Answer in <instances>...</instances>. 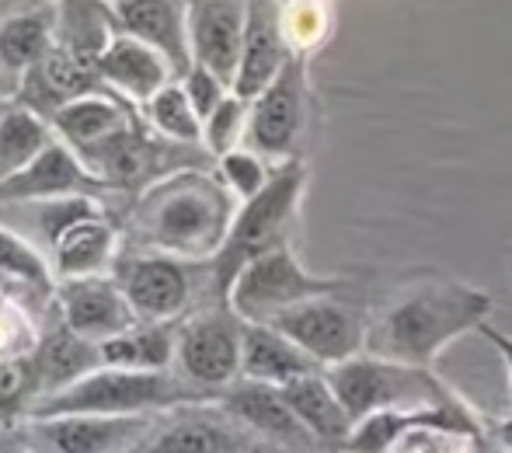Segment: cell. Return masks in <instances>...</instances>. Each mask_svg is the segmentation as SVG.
Wrapping results in <instances>:
<instances>
[{
	"mask_svg": "<svg viewBox=\"0 0 512 453\" xmlns=\"http://www.w3.org/2000/svg\"><path fill=\"white\" fill-rule=\"evenodd\" d=\"M471 453H509V450L502 447L499 440H495V433H492V429H485V433H478V436H474Z\"/></svg>",
	"mask_w": 512,
	"mask_h": 453,
	"instance_id": "40",
	"label": "cell"
},
{
	"mask_svg": "<svg viewBox=\"0 0 512 453\" xmlns=\"http://www.w3.org/2000/svg\"><path fill=\"white\" fill-rule=\"evenodd\" d=\"M4 279H7V276H4V272H0V283H4Z\"/></svg>",
	"mask_w": 512,
	"mask_h": 453,
	"instance_id": "43",
	"label": "cell"
},
{
	"mask_svg": "<svg viewBox=\"0 0 512 453\" xmlns=\"http://www.w3.org/2000/svg\"><path fill=\"white\" fill-rule=\"evenodd\" d=\"M112 14L122 32L157 49L178 77L196 67L189 46V11L178 0H112Z\"/></svg>",
	"mask_w": 512,
	"mask_h": 453,
	"instance_id": "16",
	"label": "cell"
},
{
	"mask_svg": "<svg viewBox=\"0 0 512 453\" xmlns=\"http://www.w3.org/2000/svg\"><path fill=\"white\" fill-rule=\"evenodd\" d=\"M269 325L283 332L293 345H300L321 370L363 356L366 339H370V314L352 300H342V293H328V297H314L307 304L290 307Z\"/></svg>",
	"mask_w": 512,
	"mask_h": 453,
	"instance_id": "7",
	"label": "cell"
},
{
	"mask_svg": "<svg viewBox=\"0 0 512 453\" xmlns=\"http://www.w3.org/2000/svg\"><path fill=\"white\" fill-rule=\"evenodd\" d=\"M7 453H28L25 447H11V450H7Z\"/></svg>",
	"mask_w": 512,
	"mask_h": 453,
	"instance_id": "42",
	"label": "cell"
},
{
	"mask_svg": "<svg viewBox=\"0 0 512 453\" xmlns=\"http://www.w3.org/2000/svg\"><path fill=\"white\" fill-rule=\"evenodd\" d=\"M307 56H293L283 67V74L251 102L248 133L244 147L255 150L265 161L286 164L297 157V143L307 126Z\"/></svg>",
	"mask_w": 512,
	"mask_h": 453,
	"instance_id": "9",
	"label": "cell"
},
{
	"mask_svg": "<svg viewBox=\"0 0 512 453\" xmlns=\"http://www.w3.org/2000/svg\"><path fill=\"white\" fill-rule=\"evenodd\" d=\"M328 32V11L321 0H293L286 7V39L297 56H310Z\"/></svg>",
	"mask_w": 512,
	"mask_h": 453,
	"instance_id": "35",
	"label": "cell"
},
{
	"mask_svg": "<svg viewBox=\"0 0 512 453\" xmlns=\"http://www.w3.org/2000/svg\"><path fill=\"white\" fill-rule=\"evenodd\" d=\"M209 394L192 387L185 377L143 370H119V366H98L95 373L81 377L60 394H46L28 408L25 422L56 419V415H154L161 408L199 405Z\"/></svg>",
	"mask_w": 512,
	"mask_h": 453,
	"instance_id": "4",
	"label": "cell"
},
{
	"mask_svg": "<svg viewBox=\"0 0 512 453\" xmlns=\"http://www.w3.org/2000/svg\"><path fill=\"white\" fill-rule=\"evenodd\" d=\"M105 185L74 147L53 140L28 168L0 178V203H56Z\"/></svg>",
	"mask_w": 512,
	"mask_h": 453,
	"instance_id": "11",
	"label": "cell"
},
{
	"mask_svg": "<svg viewBox=\"0 0 512 453\" xmlns=\"http://www.w3.org/2000/svg\"><path fill=\"white\" fill-rule=\"evenodd\" d=\"M182 88H185V95H189V102H192V109L199 112V119H209L216 109H220L223 102H227L234 91H230V84H223L220 77L213 74V70H206V67H192L189 74L182 77Z\"/></svg>",
	"mask_w": 512,
	"mask_h": 453,
	"instance_id": "36",
	"label": "cell"
},
{
	"mask_svg": "<svg viewBox=\"0 0 512 453\" xmlns=\"http://www.w3.org/2000/svg\"><path fill=\"white\" fill-rule=\"evenodd\" d=\"M248 25V0H189L192 63L213 70L234 91Z\"/></svg>",
	"mask_w": 512,
	"mask_h": 453,
	"instance_id": "12",
	"label": "cell"
},
{
	"mask_svg": "<svg viewBox=\"0 0 512 453\" xmlns=\"http://www.w3.org/2000/svg\"><path fill=\"white\" fill-rule=\"evenodd\" d=\"M56 46L67 53L81 56L88 63H98V56L115 39L108 28L105 0H63L60 7V28H56Z\"/></svg>",
	"mask_w": 512,
	"mask_h": 453,
	"instance_id": "27",
	"label": "cell"
},
{
	"mask_svg": "<svg viewBox=\"0 0 512 453\" xmlns=\"http://www.w3.org/2000/svg\"><path fill=\"white\" fill-rule=\"evenodd\" d=\"M474 436L450 433V429H415L391 453H471Z\"/></svg>",
	"mask_w": 512,
	"mask_h": 453,
	"instance_id": "37",
	"label": "cell"
},
{
	"mask_svg": "<svg viewBox=\"0 0 512 453\" xmlns=\"http://www.w3.org/2000/svg\"><path fill=\"white\" fill-rule=\"evenodd\" d=\"M492 307V293L464 279H418L370 318L366 352L432 370L446 345L471 332L478 335V328L492 318Z\"/></svg>",
	"mask_w": 512,
	"mask_h": 453,
	"instance_id": "1",
	"label": "cell"
},
{
	"mask_svg": "<svg viewBox=\"0 0 512 453\" xmlns=\"http://www.w3.org/2000/svg\"><path fill=\"white\" fill-rule=\"evenodd\" d=\"M488 429H492L495 433V440L502 443V447H506L509 453H512V415H506V419H488Z\"/></svg>",
	"mask_w": 512,
	"mask_h": 453,
	"instance_id": "41",
	"label": "cell"
},
{
	"mask_svg": "<svg viewBox=\"0 0 512 453\" xmlns=\"http://www.w3.org/2000/svg\"><path fill=\"white\" fill-rule=\"evenodd\" d=\"M143 453H272V443L241 426L230 412L182 415L157 433Z\"/></svg>",
	"mask_w": 512,
	"mask_h": 453,
	"instance_id": "19",
	"label": "cell"
},
{
	"mask_svg": "<svg viewBox=\"0 0 512 453\" xmlns=\"http://www.w3.org/2000/svg\"><path fill=\"white\" fill-rule=\"evenodd\" d=\"M244 321L230 307H216L178 328L175 366L192 387L209 398H220L241 380Z\"/></svg>",
	"mask_w": 512,
	"mask_h": 453,
	"instance_id": "8",
	"label": "cell"
},
{
	"mask_svg": "<svg viewBox=\"0 0 512 453\" xmlns=\"http://www.w3.org/2000/svg\"><path fill=\"white\" fill-rule=\"evenodd\" d=\"M272 171L276 168H269L265 157H258L255 150H248V147H237L220 157V182L227 185L230 196H237L241 203L255 199L258 192L269 185Z\"/></svg>",
	"mask_w": 512,
	"mask_h": 453,
	"instance_id": "32",
	"label": "cell"
},
{
	"mask_svg": "<svg viewBox=\"0 0 512 453\" xmlns=\"http://www.w3.org/2000/svg\"><path fill=\"white\" fill-rule=\"evenodd\" d=\"M147 119L161 136H171V140H178V143H203V119L192 109L182 81L168 84L161 95L150 98Z\"/></svg>",
	"mask_w": 512,
	"mask_h": 453,
	"instance_id": "30",
	"label": "cell"
},
{
	"mask_svg": "<svg viewBox=\"0 0 512 453\" xmlns=\"http://www.w3.org/2000/svg\"><path fill=\"white\" fill-rule=\"evenodd\" d=\"M39 398V380H35L32 356L0 359V415H21Z\"/></svg>",
	"mask_w": 512,
	"mask_h": 453,
	"instance_id": "34",
	"label": "cell"
},
{
	"mask_svg": "<svg viewBox=\"0 0 512 453\" xmlns=\"http://www.w3.org/2000/svg\"><path fill=\"white\" fill-rule=\"evenodd\" d=\"M478 335L499 352L502 366H506V377H509V394H512V335L502 332V328H495L492 321H485V325L478 328ZM509 415H512V401H509Z\"/></svg>",
	"mask_w": 512,
	"mask_h": 453,
	"instance_id": "39",
	"label": "cell"
},
{
	"mask_svg": "<svg viewBox=\"0 0 512 453\" xmlns=\"http://www.w3.org/2000/svg\"><path fill=\"white\" fill-rule=\"evenodd\" d=\"M220 405H223V412H230L241 426H248L251 433L262 436L272 447L310 450V453L317 450V443L310 440V433L300 426L297 415H293L290 401L283 398V387L237 380L234 387H227V391L220 394Z\"/></svg>",
	"mask_w": 512,
	"mask_h": 453,
	"instance_id": "15",
	"label": "cell"
},
{
	"mask_svg": "<svg viewBox=\"0 0 512 453\" xmlns=\"http://www.w3.org/2000/svg\"><path fill=\"white\" fill-rule=\"evenodd\" d=\"M335 387V394L342 398L345 412L352 415V422L366 419L377 412H411V408H443L457 405L460 394L453 391L446 380L436 377V370L425 366H408L394 363V359L380 356H363L349 359L342 366L324 370Z\"/></svg>",
	"mask_w": 512,
	"mask_h": 453,
	"instance_id": "5",
	"label": "cell"
},
{
	"mask_svg": "<svg viewBox=\"0 0 512 453\" xmlns=\"http://www.w3.org/2000/svg\"><path fill=\"white\" fill-rule=\"evenodd\" d=\"M283 398L290 401L293 415L300 419V426L310 433V440L317 443L321 453H342L345 443L352 436V415L345 412L342 398L331 387L328 373H310V377H300L293 384L283 387Z\"/></svg>",
	"mask_w": 512,
	"mask_h": 453,
	"instance_id": "20",
	"label": "cell"
},
{
	"mask_svg": "<svg viewBox=\"0 0 512 453\" xmlns=\"http://www.w3.org/2000/svg\"><path fill=\"white\" fill-rule=\"evenodd\" d=\"M53 453H119L150 429V415H56L28 422Z\"/></svg>",
	"mask_w": 512,
	"mask_h": 453,
	"instance_id": "17",
	"label": "cell"
},
{
	"mask_svg": "<svg viewBox=\"0 0 512 453\" xmlns=\"http://www.w3.org/2000/svg\"><path fill=\"white\" fill-rule=\"evenodd\" d=\"M119 286L126 293L129 307L140 321L168 325L189 307L192 279L185 272L182 258L171 255H143L122 269Z\"/></svg>",
	"mask_w": 512,
	"mask_h": 453,
	"instance_id": "14",
	"label": "cell"
},
{
	"mask_svg": "<svg viewBox=\"0 0 512 453\" xmlns=\"http://www.w3.org/2000/svg\"><path fill=\"white\" fill-rule=\"evenodd\" d=\"M342 290H345L342 276H317V272H310L293 255L290 244H283V248L244 265L241 276L234 279V286L227 293V307L244 325H269L272 318H279L290 307Z\"/></svg>",
	"mask_w": 512,
	"mask_h": 453,
	"instance_id": "6",
	"label": "cell"
},
{
	"mask_svg": "<svg viewBox=\"0 0 512 453\" xmlns=\"http://www.w3.org/2000/svg\"><path fill=\"white\" fill-rule=\"evenodd\" d=\"M234 213V196L227 185L199 171L157 182L140 206L147 244L171 258H209V262L227 241Z\"/></svg>",
	"mask_w": 512,
	"mask_h": 453,
	"instance_id": "2",
	"label": "cell"
},
{
	"mask_svg": "<svg viewBox=\"0 0 512 453\" xmlns=\"http://www.w3.org/2000/svg\"><path fill=\"white\" fill-rule=\"evenodd\" d=\"M49 241H53L56 272L63 276V283L67 279L102 276V269L115 255V230L98 213V206H91L81 217H74L67 227L56 230Z\"/></svg>",
	"mask_w": 512,
	"mask_h": 453,
	"instance_id": "22",
	"label": "cell"
},
{
	"mask_svg": "<svg viewBox=\"0 0 512 453\" xmlns=\"http://www.w3.org/2000/svg\"><path fill=\"white\" fill-rule=\"evenodd\" d=\"M95 67H98L102 84H108V88L119 91L122 98L140 102V105H150V98L161 95L168 84H175L171 77H178L175 67H171L157 49L143 46L140 39H133V35H126V32L108 42V49L98 56Z\"/></svg>",
	"mask_w": 512,
	"mask_h": 453,
	"instance_id": "18",
	"label": "cell"
},
{
	"mask_svg": "<svg viewBox=\"0 0 512 453\" xmlns=\"http://www.w3.org/2000/svg\"><path fill=\"white\" fill-rule=\"evenodd\" d=\"M53 126H56V133L67 140V147H74L81 157H88L91 150L102 147L105 140H112L122 129H129V122L115 98L88 95V98H77V102L63 105V109H56Z\"/></svg>",
	"mask_w": 512,
	"mask_h": 453,
	"instance_id": "24",
	"label": "cell"
},
{
	"mask_svg": "<svg viewBox=\"0 0 512 453\" xmlns=\"http://www.w3.org/2000/svg\"><path fill=\"white\" fill-rule=\"evenodd\" d=\"M35 380H39V398L46 394H60L70 384H77L81 377L95 373L102 363V345L88 342L81 335H74L70 328H60L49 339H42L32 352ZM35 398V401H39Z\"/></svg>",
	"mask_w": 512,
	"mask_h": 453,
	"instance_id": "23",
	"label": "cell"
},
{
	"mask_svg": "<svg viewBox=\"0 0 512 453\" xmlns=\"http://www.w3.org/2000/svg\"><path fill=\"white\" fill-rule=\"evenodd\" d=\"M49 25L39 14H21L0 25V63L11 70H32L49 53Z\"/></svg>",
	"mask_w": 512,
	"mask_h": 453,
	"instance_id": "29",
	"label": "cell"
},
{
	"mask_svg": "<svg viewBox=\"0 0 512 453\" xmlns=\"http://www.w3.org/2000/svg\"><path fill=\"white\" fill-rule=\"evenodd\" d=\"M32 84L42 91L49 105L63 109V105L77 102V98H88V95H98L102 88V77H98V67L81 56L67 53V49L53 46L46 56H42L39 67H32Z\"/></svg>",
	"mask_w": 512,
	"mask_h": 453,
	"instance_id": "26",
	"label": "cell"
},
{
	"mask_svg": "<svg viewBox=\"0 0 512 453\" xmlns=\"http://www.w3.org/2000/svg\"><path fill=\"white\" fill-rule=\"evenodd\" d=\"M283 4H293V0H283Z\"/></svg>",
	"mask_w": 512,
	"mask_h": 453,
	"instance_id": "44",
	"label": "cell"
},
{
	"mask_svg": "<svg viewBox=\"0 0 512 453\" xmlns=\"http://www.w3.org/2000/svg\"><path fill=\"white\" fill-rule=\"evenodd\" d=\"M310 373H321V366L283 332H276L272 325H244L241 380L286 387L300 377H310Z\"/></svg>",
	"mask_w": 512,
	"mask_h": 453,
	"instance_id": "21",
	"label": "cell"
},
{
	"mask_svg": "<svg viewBox=\"0 0 512 453\" xmlns=\"http://www.w3.org/2000/svg\"><path fill=\"white\" fill-rule=\"evenodd\" d=\"M35 345V332L28 328L25 314L14 311L11 304H0V359H14V356H32Z\"/></svg>",
	"mask_w": 512,
	"mask_h": 453,
	"instance_id": "38",
	"label": "cell"
},
{
	"mask_svg": "<svg viewBox=\"0 0 512 453\" xmlns=\"http://www.w3.org/2000/svg\"><path fill=\"white\" fill-rule=\"evenodd\" d=\"M53 143L46 119L32 109H11L0 115V178L28 168Z\"/></svg>",
	"mask_w": 512,
	"mask_h": 453,
	"instance_id": "28",
	"label": "cell"
},
{
	"mask_svg": "<svg viewBox=\"0 0 512 453\" xmlns=\"http://www.w3.org/2000/svg\"><path fill=\"white\" fill-rule=\"evenodd\" d=\"M248 115H251V102L230 95L227 102H223L220 109L203 122V143H206L209 154H216V161L244 143V133H248Z\"/></svg>",
	"mask_w": 512,
	"mask_h": 453,
	"instance_id": "33",
	"label": "cell"
},
{
	"mask_svg": "<svg viewBox=\"0 0 512 453\" xmlns=\"http://www.w3.org/2000/svg\"><path fill=\"white\" fill-rule=\"evenodd\" d=\"M286 39V7L283 0H248V25H244L241 67H237L234 95L255 102L293 60Z\"/></svg>",
	"mask_w": 512,
	"mask_h": 453,
	"instance_id": "10",
	"label": "cell"
},
{
	"mask_svg": "<svg viewBox=\"0 0 512 453\" xmlns=\"http://www.w3.org/2000/svg\"><path fill=\"white\" fill-rule=\"evenodd\" d=\"M56 304H60L63 314V328H70L74 335L98 345L129 332L133 325H140V318L129 307L122 286L105 276L67 279L56 290Z\"/></svg>",
	"mask_w": 512,
	"mask_h": 453,
	"instance_id": "13",
	"label": "cell"
},
{
	"mask_svg": "<svg viewBox=\"0 0 512 453\" xmlns=\"http://www.w3.org/2000/svg\"><path fill=\"white\" fill-rule=\"evenodd\" d=\"M304 189L307 164L300 157H293L286 164H276L269 185L255 199L237 206L234 224L227 230V241H223V248L213 258V290L223 307H227V293L234 286V279L241 276L244 265L290 244V227L297 220Z\"/></svg>",
	"mask_w": 512,
	"mask_h": 453,
	"instance_id": "3",
	"label": "cell"
},
{
	"mask_svg": "<svg viewBox=\"0 0 512 453\" xmlns=\"http://www.w3.org/2000/svg\"><path fill=\"white\" fill-rule=\"evenodd\" d=\"M178 349V328L171 325H150L140 321L129 332L102 342V363L119 366V370H143V373H164L175 363Z\"/></svg>",
	"mask_w": 512,
	"mask_h": 453,
	"instance_id": "25",
	"label": "cell"
},
{
	"mask_svg": "<svg viewBox=\"0 0 512 453\" xmlns=\"http://www.w3.org/2000/svg\"><path fill=\"white\" fill-rule=\"evenodd\" d=\"M0 272L7 279L35 286V290H53V272L42 262V255L7 227H0Z\"/></svg>",
	"mask_w": 512,
	"mask_h": 453,
	"instance_id": "31",
	"label": "cell"
}]
</instances>
